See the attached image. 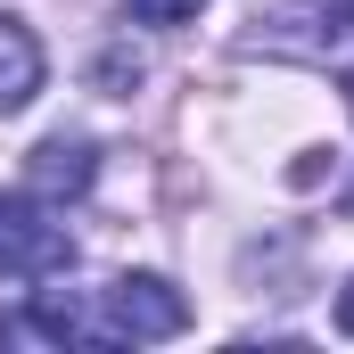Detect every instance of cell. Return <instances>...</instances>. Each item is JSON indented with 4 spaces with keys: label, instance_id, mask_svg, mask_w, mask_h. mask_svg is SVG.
Wrapping results in <instances>:
<instances>
[{
    "label": "cell",
    "instance_id": "obj_1",
    "mask_svg": "<svg viewBox=\"0 0 354 354\" xmlns=\"http://www.w3.org/2000/svg\"><path fill=\"white\" fill-rule=\"evenodd\" d=\"M99 346H149V338H181L189 330V305H181L174 280H157V272H124L115 288H107V305H99Z\"/></svg>",
    "mask_w": 354,
    "mask_h": 354
},
{
    "label": "cell",
    "instance_id": "obj_2",
    "mask_svg": "<svg viewBox=\"0 0 354 354\" xmlns=\"http://www.w3.org/2000/svg\"><path fill=\"white\" fill-rule=\"evenodd\" d=\"M66 264H75L66 223H50V206H41V198L0 189V272H8V280H58Z\"/></svg>",
    "mask_w": 354,
    "mask_h": 354
},
{
    "label": "cell",
    "instance_id": "obj_3",
    "mask_svg": "<svg viewBox=\"0 0 354 354\" xmlns=\"http://www.w3.org/2000/svg\"><path fill=\"white\" fill-rule=\"evenodd\" d=\"M256 41H272V50H338V41H354V0H272L256 17Z\"/></svg>",
    "mask_w": 354,
    "mask_h": 354
},
{
    "label": "cell",
    "instance_id": "obj_4",
    "mask_svg": "<svg viewBox=\"0 0 354 354\" xmlns=\"http://www.w3.org/2000/svg\"><path fill=\"white\" fill-rule=\"evenodd\" d=\"M41 91V41L25 17H0V115H17Z\"/></svg>",
    "mask_w": 354,
    "mask_h": 354
},
{
    "label": "cell",
    "instance_id": "obj_5",
    "mask_svg": "<svg viewBox=\"0 0 354 354\" xmlns=\"http://www.w3.org/2000/svg\"><path fill=\"white\" fill-rule=\"evenodd\" d=\"M91 174H99V157H91V140H41L33 149V189H50V198H83Z\"/></svg>",
    "mask_w": 354,
    "mask_h": 354
},
{
    "label": "cell",
    "instance_id": "obj_6",
    "mask_svg": "<svg viewBox=\"0 0 354 354\" xmlns=\"http://www.w3.org/2000/svg\"><path fill=\"white\" fill-rule=\"evenodd\" d=\"M124 8H132L140 25H189V17H198L206 0H124Z\"/></svg>",
    "mask_w": 354,
    "mask_h": 354
},
{
    "label": "cell",
    "instance_id": "obj_7",
    "mask_svg": "<svg viewBox=\"0 0 354 354\" xmlns=\"http://www.w3.org/2000/svg\"><path fill=\"white\" fill-rule=\"evenodd\" d=\"M99 83H107V91L140 83V58H132V50H107V58H99Z\"/></svg>",
    "mask_w": 354,
    "mask_h": 354
},
{
    "label": "cell",
    "instance_id": "obj_8",
    "mask_svg": "<svg viewBox=\"0 0 354 354\" xmlns=\"http://www.w3.org/2000/svg\"><path fill=\"white\" fill-rule=\"evenodd\" d=\"M338 330H346V338H354V280H346V288H338Z\"/></svg>",
    "mask_w": 354,
    "mask_h": 354
},
{
    "label": "cell",
    "instance_id": "obj_9",
    "mask_svg": "<svg viewBox=\"0 0 354 354\" xmlns=\"http://www.w3.org/2000/svg\"><path fill=\"white\" fill-rule=\"evenodd\" d=\"M346 107H354V75H346Z\"/></svg>",
    "mask_w": 354,
    "mask_h": 354
}]
</instances>
